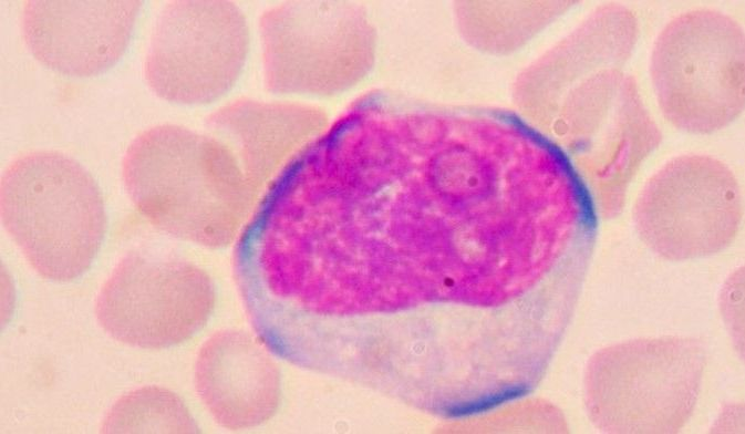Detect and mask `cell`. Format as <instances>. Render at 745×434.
I'll return each mask as SVG.
<instances>
[{"mask_svg": "<svg viewBox=\"0 0 745 434\" xmlns=\"http://www.w3.org/2000/svg\"><path fill=\"white\" fill-rule=\"evenodd\" d=\"M122 176L151 224L207 247L232 241L261 186L213 116L206 133L173 124L141 132L125 152Z\"/></svg>", "mask_w": 745, "mask_h": 434, "instance_id": "1", "label": "cell"}, {"mask_svg": "<svg viewBox=\"0 0 745 434\" xmlns=\"http://www.w3.org/2000/svg\"><path fill=\"white\" fill-rule=\"evenodd\" d=\"M106 432H193L185 405L159 388H145L122 397L107 416Z\"/></svg>", "mask_w": 745, "mask_h": 434, "instance_id": "8", "label": "cell"}, {"mask_svg": "<svg viewBox=\"0 0 745 434\" xmlns=\"http://www.w3.org/2000/svg\"><path fill=\"white\" fill-rule=\"evenodd\" d=\"M652 76L669 120L691 132H711L743 108L744 44L728 18L697 11L672 21L654 49Z\"/></svg>", "mask_w": 745, "mask_h": 434, "instance_id": "3", "label": "cell"}, {"mask_svg": "<svg viewBox=\"0 0 745 434\" xmlns=\"http://www.w3.org/2000/svg\"><path fill=\"white\" fill-rule=\"evenodd\" d=\"M1 216L32 268L59 282L89 269L106 229L95 180L75 159L49 149L25 153L7 167Z\"/></svg>", "mask_w": 745, "mask_h": 434, "instance_id": "2", "label": "cell"}, {"mask_svg": "<svg viewBox=\"0 0 745 434\" xmlns=\"http://www.w3.org/2000/svg\"><path fill=\"white\" fill-rule=\"evenodd\" d=\"M195 379L210 414L230 430L267 421L279 403L277 366L263 347L244 332L213 335L199 351Z\"/></svg>", "mask_w": 745, "mask_h": 434, "instance_id": "7", "label": "cell"}, {"mask_svg": "<svg viewBox=\"0 0 745 434\" xmlns=\"http://www.w3.org/2000/svg\"><path fill=\"white\" fill-rule=\"evenodd\" d=\"M141 1L24 2L27 45L43 65L69 76L105 72L124 53Z\"/></svg>", "mask_w": 745, "mask_h": 434, "instance_id": "6", "label": "cell"}, {"mask_svg": "<svg viewBox=\"0 0 745 434\" xmlns=\"http://www.w3.org/2000/svg\"><path fill=\"white\" fill-rule=\"evenodd\" d=\"M249 44L242 12L227 1H173L162 10L144 62L162 99L209 103L238 79Z\"/></svg>", "mask_w": 745, "mask_h": 434, "instance_id": "5", "label": "cell"}, {"mask_svg": "<svg viewBox=\"0 0 745 434\" xmlns=\"http://www.w3.org/2000/svg\"><path fill=\"white\" fill-rule=\"evenodd\" d=\"M210 278L193 264L137 250L127 254L104 282L96 317L115 340L164 349L188 340L209 318Z\"/></svg>", "mask_w": 745, "mask_h": 434, "instance_id": "4", "label": "cell"}]
</instances>
